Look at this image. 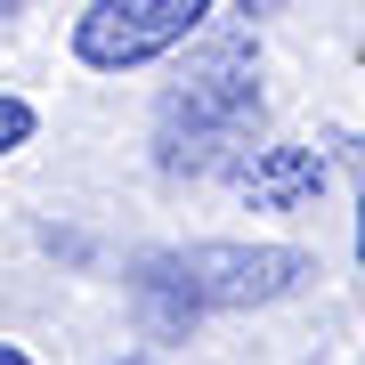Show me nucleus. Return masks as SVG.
<instances>
[{
	"label": "nucleus",
	"instance_id": "obj_7",
	"mask_svg": "<svg viewBox=\"0 0 365 365\" xmlns=\"http://www.w3.org/2000/svg\"><path fill=\"white\" fill-rule=\"evenodd\" d=\"M276 9H284V0H244V16H276Z\"/></svg>",
	"mask_w": 365,
	"mask_h": 365
},
{
	"label": "nucleus",
	"instance_id": "obj_3",
	"mask_svg": "<svg viewBox=\"0 0 365 365\" xmlns=\"http://www.w3.org/2000/svg\"><path fill=\"white\" fill-rule=\"evenodd\" d=\"M211 0H90L73 16V57L90 73H138L170 57L179 41H195Z\"/></svg>",
	"mask_w": 365,
	"mask_h": 365
},
{
	"label": "nucleus",
	"instance_id": "obj_6",
	"mask_svg": "<svg viewBox=\"0 0 365 365\" xmlns=\"http://www.w3.org/2000/svg\"><path fill=\"white\" fill-rule=\"evenodd\" d=\"M349 146V179H357V260H365V138H341Z\"/></svg>",
	"mask_w": 365,
	"mask_h": 365
},
{
	"label": "nucleus",
	"instance_id": "obj_4",
	"mask_svg": "<svg viewBox=\"0 0 365 365\" xmlns=\"http://www.w3.org/2000/svg\"><path fill=\"white\" fill-rule=\"evenodd\" d=\"M325 179H333V163L317 155V146H260V155L244 163L252 211H309L325 195Z\"/></svg>",
	"mask_w": 365,
	"mask_h": 365
},
{
	"label": "nucleus",
	"instance_id": "obj_2",
	"mask_svg": "<svg viewBox=\"0 0 365 365\" xmlns=\"http://www.w3.org/2000/svg\"><path fill=\"white\" fill-rule=\"evenodd\" d=\"M309 276H317V260L292 244H187V252L138 260V300L163 333H179L195 317H235V309L292 300Z\"/></svg>",
	"mask_w": 365,
	"mask_h": 365
},
{
	"label": "nucleus",
	"instance_id": "obj_9",
	"mask_svg": "<svg viewBox=\"0 0 365 365\" xmlns=\"http://www.w3.org/2000/svg\"><path fill=\"white\" fill-rule=\"evenodd\" d=\"M16 9H25V0H0V16H16Z\"/></svg>",
	"mask_w": 365,
	"mask_h": 365
},
{
	"label": "nucleus",
	"instance_id": "obj_5",
	"mask_svg": "<svg viewBox=\"0 0 365 365\" xmlns=\"http://www.w3.org/2000/svg\"><path fill=\"white\" fill-rule=\"evenodd\" d=\"M33 130H41V106H33V98H16V90H0V155L33 146Z\"/></svg>",
	"mask_w": 365,
	"mask_h": 365
},
{
	"label": "nucleus",
	"instance_id": "obj_8",
	"mask_svg": "<svg viewBox=\"0 0 365 365\" xmlns=\"http://www.w3.org/2000/svg\"><path fill=\"white\" fill-rule=\"evenodd\" d=\"M0 365H33V357H25V349H16V341H0Z\"/></svg>",
	"mask_w": 365,
	"mask_h": 365
},
{
	"label": "nucleus",
	"instance_id": "obj_1",
	"mask_svg": "<svg viewBox=\"0 0 365 365\" xmlns=\"http://www.w3.org/2000/svg\"><path fill=\"white\" fill-rule=\"evenodd\" d=\"M252 130H260V57H252V41H211L155 106V170L203 179L244 155Z\"/></svg>",
	"mask_w": 365,
	"mask_h": 365
}]
</instances>
